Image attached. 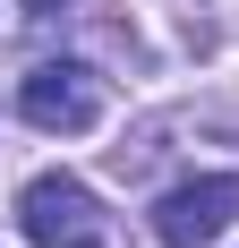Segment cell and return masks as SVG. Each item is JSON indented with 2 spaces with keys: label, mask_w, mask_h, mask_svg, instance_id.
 Wrapping results in <instances>:
<instances>
[{
  "label": "cell",
  "mask_w": 239,
  "mask_h": 248,
  "mask_svg": "<svg viewBox=\"0 0 239 248\" xmlns=\"http://www.w3.org/2000/svg\"><path fill=\"white\" fill-rule=\"evenodd\" d=\"M17 231H26L34 248H103V240H111L94 188L69 180V171H43V180L17 188Z\"/></svg>",
  "instance_id": "6da1fadb"
},
{
  "label": "cell",
  "mask_w": 239,
  "mask_h": 248,
  "mask_svg": "<svg viewBox=\"0 0 239 248\" xmlns=\"http://www.w3.org/2000/svg\"><path fill=\"white\" fill-rule=\"evenodd\" d=\"M17 111L26 128H43V137H77V128L103 120V77L86 60H43V69L17 77Z\"/></svg>",
  "instance_id": "7a4b0ae2"
},
{
  "label": "cell",
  "mask_w": 239,
  "mask_h": 248,
  "mask_svg": "<svg viewBox=\"0 0 239 248\" xmlns=\"http://www.w3.org/2000/svg\"><path fill=\"white\" fill-rule=\"evenodd\" d=\"M239 223V171H196L154 197V240L163 248H205Z\"/></svg>",
  "instance_id": "3957f363"
},
{
  "label": "cell",
  "mask_w": 239,
  "mask_h": 248,
  "mask_svg": "<svg viewBox=\"0 0 239 248\" xmlns=\"http://www.w3.org/2000/svg\"><path fill=\"white\" fill-rule=\"evenodd\" d=\"M26 9H34V17H43V9H60V0H26Z\"/></svg>",
  "instance_id": "277c9868"
}]
</instances>
